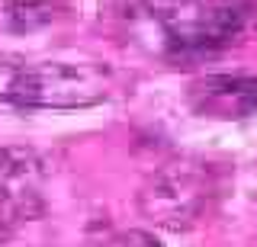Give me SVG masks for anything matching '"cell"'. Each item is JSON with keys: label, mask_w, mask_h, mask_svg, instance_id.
Here are the masks:
<instances>
[{"label": "cell", "mask_w": 257, "mask_h": 247, "mask_svg": "<svg viewBox=\"0 0 257 247\" xmlns=\"http://www.w3.org/2000/svg\"><path fill=\"white\" fill-rule=\"evenodd\" d=\"M257 33V0H206L193 52H222Z\"/></svg>", "instance_id": "obj_5"}, {"label": "cell", "mask_w": 257, "mask_h": 247, "mask_svg": "<svg viewBox=\"0 0 257 247\" xmlns=\"http://www.w3.org/2000/svg\"><path fill=\"white\" fill-rule=\"evenodd\" d=\"M61 13L58 0H7L4 17L7 26L13 33H32V29H42L48 23H55Z\"/></svg>", "instance_id": "obj_6"}, {"label": "cell", "mask_w": 257, "mask_h": 247, "mask_svg": "<svg viewBox=\"0 0 257 247\" xmlns=\"http://www.w3.org/2000/svg\"><path fill=\"white\" fill-rule=\"evenodd\" d=\"M45 161L39 151L23 145H4L0 148V205L13 221L42 218L45 199Z\"/></svg>", "instance_id": "obj_3"}, {"label": "cell", "mask_w": 257, "mask_h": 247, "mask_svg": "<svg viewBox=\"0 0 257 247\" xmlns=\"http://www.w3.org/2000/svg\"><path fill=\"white\" fill-rule=\"evenodd\" d=\"M212 193V167L196 157H174L142 183L139 212L164 231H187L203 218Z\"/></svg>", "instance_id": "obj_2"}, {"label": "cell", "mask_w": 257, "mask_h": 247, "mask_svg": "<svg viewBox=\"0 0 257 247\" xmlns=\"http://www.w3.org/2000/svg\"><path fill=\"white\" fill-rule=\"evenodd\" d=\"M7 234H10V231H7V228H0V244L7 241Z\"/></svg>", "instance_id": "obj_8"}, {"label": "cell", "mask_w": 257, "mask_h": 247, "mask_svg": "<svg viewBox=\"0 0 257 247\" xmlns=\"http://www.w3.org/2000/svg\"><path fill=\"white\" fill-rule=\"evenodd\" d=\"M96 247H164L151 231L142 228H125V231H112L109 237H103Z\"/></svg>", "instance_id": "obj_7"}, {"label": "cell", "mask_w": 257, "mask_h": 247, "mask_svg": "<svg viewBox=\"0 0 257 247\" xmlns=\"http://www.w3.org/2000/svg\"><path fill=\"white\" fill-rule=\"evenodd\" d=\"M112 71L100 61H39L0 55V103L16 109H84L103 103Z\"/></svg>", "instance_id": "obj_1"}, {"label": "cell", "mask_w": 257, "mask_h": 247, "mask_svg": "<svg viewBox=\"0 0 257 247\" xmlns=\"http://www.w3.org/2000/svg\"><path fill=\"white\" fill-rule=\"evenodd\" d=\"M187 100L193 113L209 119H244L257 113V77L209 74L190 84Z\"/></svg>", "instance_id": "obj_4"}]
</instances>
